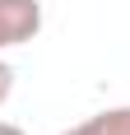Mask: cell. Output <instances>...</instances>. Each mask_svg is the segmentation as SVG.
<instances>
[{
	"instance_id": "6da1fadb",
	"label": "cell",
	"mask_w": 130,
	"mask_h": 135,
	"mask_svg": "<svg viewBox=\"0 0 130 135\" xmlns=\"http://www.w3.org/2000/svg\"><path fill=\"white\" fill-rule=\"evenodd\" d=\"M42 33V0H0V51L23 47Z\"/></svg>"
},
{
	"instance_id": "7a4b0ae2",
	"label": "cell",
	"mask_w": 130,
	"mask_h": 135,
	"mask_svg": "<svg viewBox=\"0 0 130 135\" xmlns=\"http://www.w3.org/2000/svg\"><path fill=\"white\" fill-rule=\"evenodd\" d=\"M61 135H130V107H107V112H98V117L70 126Z\"/></svg>"
},
{
	"instance_id": "3957f363",
	"label": "cell",
	"mask_w": 130,
	"mask_h": 135,
	"mask_svg": "<svg viewBox=\"0 0 130 135\" xmlns=\"http://www.w3.org/2000/svg\"><path fill=\"white\" fill-rule=\"evenodd\" d=\"M9 93H14V70L5 65V61H0V103H5Z\"/></svg>"
},
{
	"instance_id": "277c9868",
	"label": "cell",
	"mask_w": 130,
	"mask_h": 135,
	"mask_svg": "<svg viewBox=\"0 0 130 135\" xmlns=\"http://www.w3.org/2000/svg\"><path fill=\"white\" fill-rule=\"evenodd\" d=\"M0 135H23V131H19L14 121H0Z\"/></svg>"
}]
</instances>
